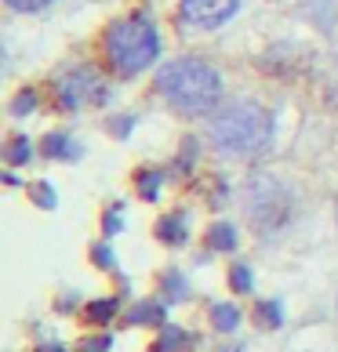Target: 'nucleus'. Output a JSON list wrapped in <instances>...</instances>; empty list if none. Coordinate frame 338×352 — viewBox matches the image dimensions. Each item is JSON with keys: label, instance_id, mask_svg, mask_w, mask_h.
<instances>
[{"label": "nucleus", "instance_id": "obj_1", "mask_svg": "<svg viewBox=\"0 0 338 352\" xmlns=\"http://www.w3.org/2000/svg\"><path fill=\"white\" fill-rule=\"evenodd\" d=\"M157 95L167 109L182 120H200V116H211L222 106V73H218L207 58L197 55H178L171 62H164L157 69Z\"/></svg>", "mask_w": 338, "mask_h": 352}, {"label": "nucleus", "instance_id": "obj_2", "mask_svg": "<svg viewBox=\"0 0 338 352\" xmlns=\"http://www.w3.org/2000/svg\"><path fill=\"white\" fill-rule=\"evenodd\" d=\"M98 58L109 76L135 80L160 58V30L146 11H127L102 25L98 33Z\"/></svg>", "mask_w": 338, "mask_h": 352}, {"label": "nucleus", "instance_id": "obj_3", "mask_svg": "<svg viewBox=\"0 0 338 352\" xmlns=\"http://www.w3.org/2000/svg\"><path fill=\"white\" fill-rule=\"evenodd\" d=\"M207 142L215 153L237 156V160L258 156L273 142V113L251 98L222 102L207 116Z\"/></svg>", "mask_w": 338, "mask_h": 352}, {"label": "nucleus", "instance_id": "obj_4", "mask_svg": "<svg viewBox=\"0 0 338 352\" xmlns=\"http://www.w3.org/2000/svg\"><path fill=\"white\" fill-rule=\"evenodd\" d=\"M244 214H248V226L258 236H273V232H280L291 221L295 197L280 178L251 175L248 186H244Z\"/></svg>", "mask_w": 338, "mask_h": 352}, {"label": "nucleus", "instance_id": "obj_5", "mask_svg": "<svg viewBox=\"0 0 338 352\" xmlns=\"http://www.w3.org/2000/svg\"><path fill=\"white\" fill-rule=\"evenodd\" d=\"M51 106L62 113H81V109H102L109 102V73H102L91 62H76L51 76Z\"/></svg>", "mask_w": 338, "mask_h": 352}, {"label": "nucleus", "instance_id": "obj_6", "mask_svg": "<svg viewBox=\"0 0 338 352\" xmlns=\"http://www.w3.org/2000/svg\"><path fill=\"white\" fill-rule=\"evenodd\" d=\"M237 11H240V0H178L175 22L193 33H211L233 22Z\"/></svg>", "mask_w": 338, "mask_h": 352}, {"label": "nucleus", "instance_id": "obj_7", "mask_svg": "<svg viewBox=\"0 0 338 352\" xmlns=\"http://www.w3.org/2000/svg\"><path fill=\"white\" fill-rule=\"evenodd\" d=\"M153 236H157L164 247H182L189 240V211H182V207L164 211L157 218V226H153Z\"/></svg>", "mask_w": 338, "mask_h": 352}, {"label": "nucleus", "instance_id": "obj_8", "mask_svg": "<svg viewBox=\"0 0 338 352\" xmlns=\"http://www.w3.org/2000/svg\"><path fill=\"white\" fill-rule=\"evenodd\" d=\"M204 247H207V251H215V254H233V251L240 247V232H237V226H233L229 218L207 221V226H204Z\"/></svg>", "mask_w": 338, "mask_h": 352}, {"label": "nucleus", "instance_id": "obj_9", "mask_svg": "<svg viewBox=\"0 0 338 352\" xmlns=\"http://www.w3.org/2000/svg\"><path fill=\"white\" fill-rule=\"evenodd\" d=\"M81 142H76L70 131H47L44 138H41V156L44 160H62V164H73V160H81Z\"/></svg>", "mask_w": 338, "mask_h": 352}, {"label": "nucleus", "instance_id": "obj_10", "mask_svg": "<svg viewBox=\"0 0 338 352\" xmlns=\"http://www.w3.org/2000/svg\"><path fill=\"white\" fill-rule=\"evenodd\" d=\"M124 327H164V302L160 298H146L135 302L124 316Z\"/></svg>", "mask_w": 338, "mask_h": 352}, {"label": "nucleus", "instance_id": "obj_11", "mask_svg": "<svg viewBox=\"0 0 338 352\" xmlns=\"http://www.w3.org/2000/svg\"><path fill=\"white\" fill-rule=\"evenodd\" d=\"M116 312H120V298H95V302H87L81 309V320L87 323V327H109V323L116 320Z\"/></svg>", "mask_w": 338, "mask_h": 352}, {"label": "nucleus", "instance_id": "obj_12", "mask_svg": "<svg viewBox=\"0 0 338 352\" xmlns=\"http://www.w3.org/2000/svg\"><path fill=\"white\" fill-rule=\"evenodd\" d=\"M131 182H135V197H138V200L157 204V197H160V189H164L167 175L160 171V167H138V171L131 175Z\"/></svg>", "mask_w": 338, "mask_h": 352}, {"label": "nucleus", "instance_id": "obj_13", "mask_svg": "<svg viewBox=\"0 0 338 352\" xmlns=\"http://www.w3.org/2000/svg\"><path fill=\"white\" fill-rule=\"evenodd\" d=\"M207 320H211V331L233 334L240 327V309H237V302H211L207 305Z\"/></svg>", "mask_w": 338, "mask_h": 352}, {"label": "nucleus", "instance_id": "obj_14", "mask_svg": "<svg viewBox=\"0 0 338 352\" xmlns=\"http://www.w3.org/2000/svg\"><path fill=\"white\" fill-rule=\"evenodd\" d=\"M36 153H41V146H33L30 135H11V138L4 142V164H8V167L30 164V160H36Z\"/></svg>", "mask_w": 338, "mask_h": 352}, {"label": "nucleus", "instance_id": "obj_15", "mask_svg": "<svg viewBox=\"0 0 338 352\" xmlns=\"http://www.w3.org/2000/svg\"><path fill=\"white\" fill-rule=\"evenodd\" d=\"M186 298H189V280L178 269H164L160 272V302L171 305V302H186Z\"/></svg>", "mask_w": 338, "mask_h": 352}, {"label": "nucleus", "instance_id": "obj_16", "mask_svg": "<svg viewBox=\"0 0 338 352\" xmlns=\"http://www.w3.org/2000/svg\"><path fill=\"white\" fill-rule=\"evenodd\" d=\"M255 323L262 331H280L284 327V305L277 302V298H262V302H255Z\"/></svg>", "mask_w": 338, "mask_h": 352}, {"label": "nucleus", "instance_id": "obj_17", "mask_svg": "<svg viewBox=\"0 0 338 352\" xmlns=\"http://www.w3.org/2000/svg\"><path fill=\"white\" fill-rule=\"evenodd\" d=\"M226 283H229V291L237 294V298H244V294H251V287H255V276H251V265H229V276H226Z\"/></svg>", "mask_w": 338, "mask_h": 352}, {"label": "nucleus", "instance_id": "obj_18", "mask_svg": "<svg viewBox=\"0 0 338 352\" xmlns=\"http://www.w3.org/2000/svg\"><path fill=\"white\" fill-rule=\"evenodd\" d=\"M91 262H95L102 272H109V276H116V272H120V262H116V254L109 251V243H106V240L91 243Z\"/></svg>", "mask_w": 338, "mask_h": 352}, {"label": "nucleus", "instance_id": "obj_19", "mask_svg": "<svg viewBox=\"0 0 338 352\" xmlns=\"http://www.w3.org/2000/svg\"><path fill=\"white\" fill-rule=\"evenodd\" d=\"M113 349V334L109 331H87L81 338V345H76V352H109Z\"/></svg>", "mask_w": 338, "mask_h": 352}, {"label": "nucleus", "instance_id": "obj_20", "mask_svg": "<svg viewBox=\"0 0 338 352\" xmlns=\"http://www.w3.org/2000/svg\"><path fill=\"white\" fill-rule=\"evenodd\" d=\"M36 98H41V91H36V87H22L19 91V95L15 98H11V116H25V113H33L36 109Z\"/></svg>", "mask_w": 338, "mask_h": 352}, {"label": "nucleus", "instance_id": "obj_21", "mask_svg": "<svg viewBox=\"0 0 338 352\" xmlns=\"http://www.w3.org/2000/svg\"><path fill=\"white\" fill-rule=\"evenodd\" d=\"M30 200L41 207V211L59 207V197H55V189H51V182H33V186H30Z\"/></svg>", "mask_w": 338, "mask_h": 352}, {"label": "nucleus", "instance_id": "obj_22", "mask_svg": "<svg viewBox=\"0 0 338 352\" xmlns=\"http://www.w3.org/2000/svg\"><path fill=\"white\" fill-rule=\"evenodd\" d=\"M124 229V204H109L106 214H102V236H116V232Z\"/></svg>", "mask_w": 338, "mask_h": 352}, {"label": "nucleus", "instance_id": "obj_23", "mask_svg": "<svg viewBox=\"0 0 338 352\" xmlns=\"http://www.w3.org/2000/svg\"><path fill=\"white\" fill-rule=\"evenodd\" d=\"M4 4H8L11 11H19V15H36V11L51 8L55 0H4Z\"/></svg>", "mask_w": 338, "mask_h": 352}, {"label": "nucleus", "instance_id": "obj_24", "mask_svg": "<svg viewBox=\"0 0 338 352\" xmlns=\"http://www.w3.org/2000/svg\"><path fill=\"white\" fill-rule=\"evenodd\" d=\"M131 124H135V116H113V120H109L106 127H109V135L127 138V135H131Z\"/></svg>", "mask_w": 338, "mask_h": 352}, {"label": "nucleus", "instance_id": "obj_25", "mask_svg": "<svg viewBox=\"0 0 338 352\" xmlns=\"http://www.w3.org/2000/svg\"><path fill=\"white\" fill-rule=\"evenodd\" d=\"M36 352H70V349H62V345H55V342H47V345H36Z\"/></svg>", "mask_w": 338, "mask_h": 352}, {"label": "nucleus", "instance_id": "obj_26", "mask_svg": "<svg viewBox=\"0 0 338 352\" xmlns=\"http://www.w3.org/2000/svg\"><path fill=\"white\" fill-rule=\"evenodd\" d=\"M222 352H244V349H240V345H237V349H222Z\"/></svg>", "mask_w": 338, "mask_h": 352}, {"label": "nucleus", "instance_id": "obj_27", "mask_svg": "<svg viewBox=\"0 0 338 352\" xmlns=\"http://www.w3.org/2000/svg\"><path fill=\"white\" fill-rule=\"evenodd\" d=\"M335 221H338V197H335Z\"/></svg>", "mask_w": 338, "mask_h": 352}]
</instances>
